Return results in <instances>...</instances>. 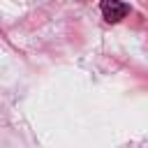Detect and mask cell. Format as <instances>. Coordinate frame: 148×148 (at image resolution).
Here are the masks:
<instances>
[{"instance_id": "obj_1", "label": "cell", "mask_w": 148, "mask_h": 148, "mask_svg": "<svg viewBox=\"0 0 148 148\" xmlns=\"http://www.w3.org/2000/svg\"><path fill=\"white\" fill-rule=\"evenodd\" d=\"M99 9H102V16L109 23H118L120 18H125L130 14V5L123 2V0H102Z\"/></svg>"}]
</instances>
